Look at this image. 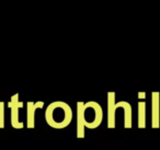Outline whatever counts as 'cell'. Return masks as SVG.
I'll return each instance as SVG.
<instances>
[{
    "label": "cell",
    "instance_id": "7a4b0ae2",
    "mask_svg": "<svg viewBox=\"0 0 160 150\" xmlns=\"http://www.w3.org/2000/svg\"><path fill=\"white\" fill-rule=\"evenodd\" d=\"M82 117L85 127L97 128L101 125L103 121V110L99 103L94 101H89L83 104Z\"/></svg>",
    "mask_w": 160,
    "mask_h": 150
},
{
    "label": "cell",
    "instance_id": "9c48e42d",
    "mask_svg": "<svg viewBox=\"0 0 160 150\" xmlns=\"http://www.w3.org/2000/svg\"><path fill=\"white\" fill-rule=\"evenodd\" d=\"M146 127V103L138 102V128Z\"/></svg>",
    "mask_w": 160,
    "mask_h": 150
},
{
    "label": "cell",
    "instance_id": "52a82bcc",
    "mask_svg": "<svg viewBox=\"0 0 160 150\" xmlns=\"http://www.w3.org/2000/svg\"><path fill=\"white\" fill-rule=\"evenodd\" d=\"M44 106V102L40 101L33 103V102H29L28 103V127L33 128L34 127V115H35V111L38 108H41Z\"/></svg>",
    "mask_w": 160,
    "mask_h": 150
},
{
    "label": "cell",
    "instance_id": "6da1fadb",
    "mask_svg": "<svg viewBox=\"0 0 160 150\" xmlns=\"http://www.w3.org/2000/svg\"><path fill=\"white\" fill-rule=\"evenodd\" d=\"M45 119L51 127L62 129L70 124L72 119V110L62 101L53 102L45 111Z\"/></svg>",
    "mask_w": 160,
    "mask_h": 150
},
{
    "label": "cell",
    "instance_id": "8992f818",
    "mask_svg": "<svg viewBox=\"0 0 160 150\" xmlns=\"http://www.w3.org/2000/svg\"><path fill=\"white\" fill-rule=\"evenodd\" d=\"M10 106L12 108V125L13 127H17V128H21L23 127V124L19 122V117H18V110L19 108H22V103L18 102V94H16L13 98H12V102L10 104Z\"/></svg>",
    "mask_w": 160,
    "mask_h": 150
},
{
    "label": "cell",
    "instance_id": "30bf717a",
    "mask_svg": "<svg viewBox=\"0 0 160 150\" xmlns=\"http://www.w3.org/2000/svg\"><path fill=\"white\" fill-rule=\"evenodd\" d=\"M138 98H139V99H142V98H144V99H145V98H146V93H145V92H139V93H138Z\"/></svg>",
    "mask_w": 160,
    "mask_h": 150
},
{
    "label": "cell",
    "instance_id": "5b68a950",
    "mask_svg": "<svg viewBox=\"0 0 160 150\" xmlns=\"http://www.w3.org/2000/svg\"><path fill=\"white\" fill-rule=\"evenodd\" d=\"M83 102H77V137L78 138H85V124L82 117Z\"/></svg>",
    "mask_w": 160,
    "mask_h": 150
},
{
    "label": "cell",
    "instance_id": "3957f363",
    "mask_svg": "<svg viewBox=\"0 0 160 150\" xmlns=\"http://www.w3.org/2000/svg\"><path fill=\"white\" fill-rule=\"evenodd\" d=\"M121 108L120 102H115V93L108 92V127H115V111Z\"/></svg>",
    "mask_w": 160,
    "mask_h": 150
},
{
    "label": "cell",
    "instance_id": "277c9868",
    "mask_svg": "<svg viewBox=\"0 0 160 150\" xmlns=\"http://www.w3.org/2000/svg\"><path fill=\"white\" fill-rule=\"evenodd\" d=\"M160 93L151 92V127L159 128L160 126Z\"/></svg>",
    "mask_w": 160,
    "mask_h": 150
},
{
    "label": "cell",
    "instance_id": "ba28073f",
    "mask_svg": "<svg viewBox=\"0 0 160 150\" xmlns=\"http://www.w3.org/2000/svg\"><path fill=\"white\" fill-rule=\"evenodd\" d=\"M121 108L124 110V128H132V106L127 101H120Z\"/></svg>",
    "mask_w": 160,
    "mask_h": 150
}]
</instances>
